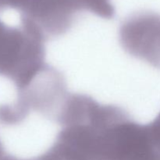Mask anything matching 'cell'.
I'll return each instance as SVG.
<instances>
[{
	"label": "cell",
	"instance_id": "1",
	"mask_svg": "<svg viewBox=\"0 0 160 160\" xmlns=\"http://www.w3.org/2000/svg\"><path fill=\"white\" fill-rule=\"evenodd\" d=\"M87 12L103 19H112L115 15V8L111 0H81Z\"/></svg>",
	"mask_w": 160,
	"mask_h": 160
},
{
	"label": "cell",
	"instance_id": "2",
	"mask_svg": "<svg viewBox=\"0 0 160 160\" xmlns=\"http://www.w3.org/2000/svg\"><path fill=\"white\" fill-rule=\"evenodd\" d=\"M152 145L158 160H160V112L154 120L147 124Z\"/></svg>",
	"mask_w": 160,
	"mask_h": 160
}]
</instances>
